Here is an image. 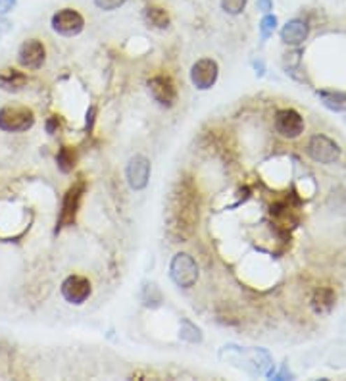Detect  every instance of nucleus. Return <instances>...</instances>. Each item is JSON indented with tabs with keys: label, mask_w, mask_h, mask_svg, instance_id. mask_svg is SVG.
Returning a JSON list of instances; mask_svg holds the SVG:
<instances>
[{
	"label": "nucleus",
	"mask_w": 346,
	"mask_h": 381,
	"mask_svg": "<svg viewBox=\"0 0 346 381\" xmlns=\"http://www.w3.org/2000/svg\"><path fill=\"white\" fill-rule=\"evenodd\" d=\"M199 210L200 197L196 185L189 176L179 177L169 193L166 212L168 235L173 239V243H183L191 239L199 223Z\"/></svg>",
	"instance_id": "1"
},
{
	"label": "nucleus",
	"mask_w": 346,
	"mask_h": 381,
	"mask_svg": "<svg viewBox=\"0 0 346 381\" xmlns=\"http://www.w3.org/2000/svg\"><path fill=\"white\" fill-rule=\"evenodd\" d=\"M35 125V114L27 106L0 108V130L6 133H23Z\"/></svg>",
	"instance_id": "2"
},
{
	"label": "nucleus",
	"mask_w": 346,
	"mask_h": 381,
	"mask_svg": "<svg viewBox=\"0 0 346 381\" xmlns=\"http://www.w3.org/2000/svg\"><path fill=\"white\" fill-rule=\"evenodd\" d=\"M169 275L175 282V285L183 287V289H191L192 285L196 283V279H199V266H196V262H194L191 254L177 252L173 260H171Z\"/></svg>",
	"instance_id": "3"
},
{
	"label": "nucleus",
	"mask_w": 346,
	"mask_h": 381,
	"mask_svg": "<svg viewBox=\"0 0 346 381\" xmlns=\"http://www.w3.org/2000/svg\"><path fill=\"white\" fill-rule=\"evenodd\" d=\"M85 195V181L79 179L77 183H73L66 190L64 195V200H62L60 216H58V221H56V231H60L62 228H69L75 223L77 212H79V206H81V198Z\"/></svg>",
	"instance_id": "4"
},
{
	"label": "nucleus",
	"mask_w": 346,
	"mask_h": 381,
	"mask_svg": "<svg viewBox=\"0 0 346 381\" xmlns=\"http://www.w3.org/2000/svg\"><path fill=\"white\" fill-rule=\"evenodd\" d=\"M54 33L62 37H75L85 29V18L75 8H62L50 20Z\"/></svg>",
	"instance_id": "5"
},
{
	"label": "nucleus",
	"mask_w": 346,
	"mask_h": 381,
	"mask_svg": "<svg viewBox=\"0 0 346 381\" xmlns=\"http://www.w3.org/2000/svg\"><path fill=\"white\" fill-rule=\"evenodd\" d=\"M308 154L317 164H335L340 158V146L327 135L317 133L308 141Z\"/></svg>",
	"instance_id": "6"
},
{
	"label": "nucleus",
	"mask_w": 346,
	"mask_h": 381,
	"mask_svg": "<svg viewBox=\"0 0 346 381\" xmlns=\"http://www.w3.org/2000/svg\"><path fill=\"white\" fill-rule=\"evenodd\" d=\"M62 297L66 298V303L69 305H83L87 298L91 297L92 293V285L89 282V277H85V275H69L64 279L62 283Z\"/></svg>",
	"instance_id": "7"
},
{
	"label": "nucleus",
	"mask_w": 346,
	"mask_h": 381,
	"mask_svg": "<svg viewBox=\"0 0 346 381\" xmlns=\"http://www.w3.org/2000/svg\"><path fill=\"white\" fill-rule=\"evenodd\" d=\"M273 125L277 133L284 139H298L304 133V118L292 108L279 110L273 118Z\"/></svg>",
	"instance_id": "8"
},
{
	"label": "nucleus",
	"mask_w": 346,
	"mask_h": 381,
	"mask_svg": "<svg viewBox=\"0 0 346 381\" xmlns=\"http://www.w3.org/2000/svg\"><path fill=\"white\" fill-rule=\"evenodd\" d=\"M148 91L152 99L164 108L175 106L177 102V87L173 79L168 76H154L148 79Z\"/></svg>",
	"instance_id": "9"
},
{
	"label": "nucleus",
	"mask_w": 346,
	"mask_h": 381,
	"mask_svg": "<svg viewBox=\"0 0 346 381\" xmlns=\"http://www.w3.org/2000/svg\"><path fill=\"white\" fill-rule=\"evenodd\" d=\"M150 172H152V166H150V160L143 156V154H135L133 158L127 164V169H125V176H127V183L133 190H143L146 189V185L150 181Z\"/></svg>",
	"instance_id": "10"
},
{
	"label": "nucleus",
	"mask_w": 346,
	"mask_h": 381,
	"mask_svg": "<svg viewBox=\"0 0 346 381\" xmlns=\"http://www.w3.org/2000/svg\"><path fill=\"white\" fill-rule=\"evenodd\" d=\"M217 76H219V68H217V62L212 58H202L191 68V81L199 91L212 89L217 81Z\"/></svg>",
	"instance_id": "11"
},
{
	"label": "nucleus",
	"mask_w": 346,
	"mask_h": 381,
	"mask_svg": "<svg viewBox=\"0 0 346 381\" xmlns=\"http://www.w3.org/2000/svg\"><path fill=\"white\" fill-rule=\"evenodd\" d=\"M46 60V48L38 39H27L23 41L20 50H17V62L25 69L43 68Z\"/></svg>",
	"instance_id": "12"
},
{
	"label": "nucleus",
	"mask_w": 346,
	"mask_h": 381,
	"mask_svg": "<svg viewBox=\"0 0 346 381\" xmlns=\"http://www.w3.org/2000/svg\"><path fill=\"white\" fill-rule=\"evenodd\" d=\"M308 37V25L304 22H300V20H292L283 27L281 31V39H283V43L292 46H298L302 45Z\"/></svg>",
	"instance_id": "13"
},
{
	"label": "nucleus",
	"mask_w": 346,
	"mask_h": 381,
	"mask_svg": "<svg viewBox=\"0 0 346 381\" xmlns=\"http://www.w3.org/2000/svg\"><path fill=\"white\" fill-rule=\"evenodd\" d=\"M27 85V76L20 69L6 68L0 71V89L4 91H20Z\"/></svg>",
	"instance_id": "14"
},
{
	"label": "nucleus",
	"mask_w": 346,
	"mask_h": 381,
	"mask_svg": "<svg viewBox=\"0 0 346 381\" xmlns=\"http://www.w3.org/2000/svg\"><path fill=\"white\" fill-rule=\"evenodd\" d=\"M145 22L154 27V29H168L171 18L168 10L161 6H146L145 8Z\"/></svg>",
	"instance_id": "15"
},
{
	"label": "nucleus",
	"mask_w": 346,
	"mask_h": 381,
	"mask_svg": "<svg viewBox=\"0 0 346 381\" xmlns=\"http://www.w3.org/2000/svg\"><path fill=\"white\" fill-rule=\"evenodd\" d=\"M56 162H58V168H60L62 174L73 172L77 164V153L73 151V146H62L56 154Z\"/></svg>",
	"instance_id": "16"
},
{
	"label": "nucleus",
	"mask_w": 346,
	"mask_h": 381,
	"mask_svg": "<svg viewBox=\"0 0 346 381\" xmlns=\"http://www.w3.org/2000/svg\"><path fill=\"white\" fill-rule=\"evenodd\" d=\"M323 104L333 110V112H343L346 110V95L338 91H322L319 92Z\"/></svg>",
	"instance_id": "17"
},
{
	"label": "nucleus",
	"mask_w": 346,
	"mask_h": 381,
	"mask_svg": "<svg viewBox=\"0 0 346 381\" xmlns=\"http://www.w3.org/2000/svg\"><path fill=\"white\" fill-rule=\"evenodd\" d=\"M335 303V297H333V291L329 289H319L315 293L314 297V306L317 312H327L331 306Z\"/></svg>",
	"instance_id": "18"
},
{
	"label": "nucleus",
	"mask_w": 346,
	"mask_h": 381,
	"mask_svg": "<svg viewBox=\"0 0 346 381\" xmlns=\"http://www.w3.org/2000/svg\"><path fill=\"white\" fill-rule=\"evenodd\" d=\"M181 339L189 341V343H200L202 341V333L196 326H192L191 321H183V328H181Z\"/></svg>",
	"instance_id": "19"
},
{
	"label": "nucleus",
	"mask_w": 346,
	"mask_h": 381,
	"mask_svg": "<svg viewBox=\"0 0 346 381\" xmlns=\"http://www.w3.org/2000/svg\"><path fill=\"white\" fill-rule=\"evenodd\" d=\"M277 27V18L275 15H264L260 22V35H261V41H268L271 35H273V31H275Z\"/></svg>",
	"instance_id": "20"
},
{
	"label": "nucleus",
	"mask_w": 346,
	"mask_h": 381,
	"mask_svg": "<svg viewBox=\"0 0 346 381\" xmlns=\"http://www.w3.org/2000/svg\"><path fill=\"white\" fill-rule=\"evenodd\" d=\"M246 2H248V0H219L223 12H227V14L231 15L243 14L246 8Z\"/></svg>",
	"instance_id": "21"
},
{
	"label": "nucleus",
	"mask_w": 346,
	"mask_h": 381,
	"mask_svg": "<svg viewBox=\"0 0 346 381\" xmlns=\"http://www.w3.org/2000/svg\"><path fill=\"white\" fill-rule=\"evenodd\" d=\"M127 0H94V6L102 10V12H114L125 4Z\"/></svg>",
	"instance_id": "22"
},
{
	"label": "nucleus",
	"mask_w": 346,
	"mask_h": 381,
	"mask_svg": "<svg viewBox=\"0 0 346 381\" xmlns=\"http://www.w3.org/2000/svg\"><path fill=\"white\" fill-rule=\"evenodd\" d=\"M17 4V0H0V15L10 14Z\"/></svg>",
	"instance_id": "23"
},
{
	"label": "nucleus",
	"mask_w": 346,
	"mask_h": 381,
	"mask_svg": "<svg viewBox=\"0 0 346 381\" xmlns=\"http://www.w3.org/2000/svg\"><path fill=\"white\" fill-rule=\"evenodd\" d=\"M58 130H60V120H58V116H50V120L46 123V131H48L50 135H54Z\"/></svg>",
	"instance_id": "24"
},
{
	"label": "nucleus",
	"mask_w": 346,
	"mask_h": 381,
	"mask_svg": "<svg viewBox=\"0 0 346 381\" xmlns=\"http://www.w3.org/2000/svg\"><path fill=\"white\" fill-rule=\"evenodd\" d=\"M10 29H12V23L4 20V18H0V39L4 37Z\"/></svg>",
	"instance_id": "25"
},
{
	"label": "nucleus",
	"mask_w": 346,
	"mask_h": 381,
	"mask_svg": "<svg viewBox=\"0 0 346 381\" xmlns=\"http://www.w3.org/2000/svg\"><path fill=\"white\" fill-rule=\"evenodd\" d=\"M258 8L261 12H269L271 10V0H258Z\"/></svg>",
	"instance_id": "26"
}]
</instances>
